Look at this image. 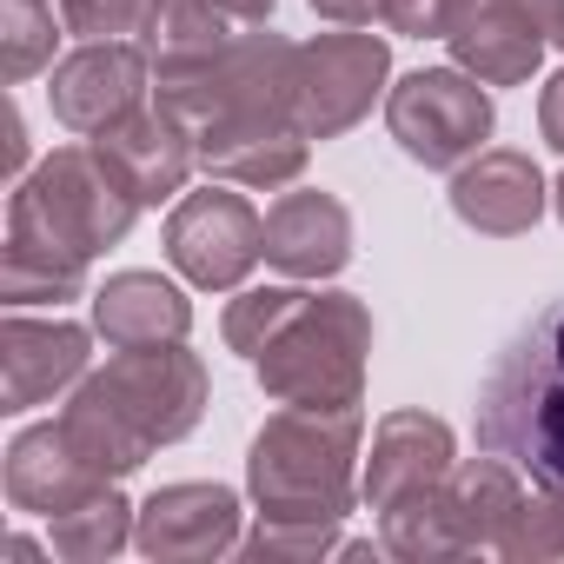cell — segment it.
<instances>
[{
  "label": "cell",
  "instance_id": "1",
  "mask_svg": "<svg viewBox=\"0 0 564 564\" xmlns=\"http://www.w3.org/2000/svg\"><path fill=\"white\" fill-rule=\"evenodd\" d=\"M300 47L279 34H239L186 74H160V107L193 133V153L213 180L232 186H293L313 160V140L293 107Z\"/></svg>",
  "mask_w": 564,
  "mask_h": 564
},
{
  "label": "cell",
  "instance_id": "2",
  "mask_svg": "<svg viewBox=\"0 0 564 564\" xmlns=\"http://www.w3.org/2000/svg\"><path fill=\"white\" fill-rule=\"evenodd\" d=\"M140 219V199L100 166L94 147H61L8 199V252H0V300L61 306L87 293V265L120 246Z\"/></svg>",
  "mask_w": 564,
  "mask_h": 564
},
{
  "label": "cell",
  "instance_id": "3",
  "mask_svg": "<svg viewBox=\"0 0 564 564\" xmlns=\"http://www.w3.org/2000/svg\"><path fill=\"white\" fill-rule=\"evenodd\" d=\"M206 366L180 346H140L87 372L61 412V432L100 478L140 471L160 445H180L206 419Z\"/></svg>",
  "mask_w": 564,
  "mask_h": 564
},
{
  "label": "cell",
  "instance_id": "4",
  "mask_svg": "<svg viewBox=\"0 0 564 564\" xmlns=\"http://www.w3.org/2000/svg\"><path fill=\"white\" fill-rule=\"evenodd\" d=\"M359 405H286L252 432L246 491L259 518H346L359 505Z\"/></svg>",
  "mask_w": 564,
  "mask_h": 564
},
{
  "label": "cell",
  "instance_id": "5",
  "mask_svg": "<svg viewBox=\"0 0 564 564\" xmlns=\"http://www.w3.org/2000/svg\"><path fill=\"white\" fill-rule=\"evenodd\" d=\"M478 445L531 485H564V300L531 313L478 386Z\"/></svg>",
  "mask_w": 564,
  "mask_h": 564
},
{
  "label": "cell",
  "instance_id": "6",
  "mask_svg": "<svg viewBox=\"0 0 564 564\" xmlns=\"http://www.w3.org/2000/svg\"><path fill=\"white\" fill-rule=\"evenodd\" d=\"M372 359V313L352 293H306V306L252 359L272 405H359Z\"/></svg>",
  "mask_w": 564,
  "mask_h": 564
},
{
  "label": "cell",
  "instance_id": "7",
  "mask_svg": "<svg viewBox=\"0 0 564 564\" xmlns=\"http://www.w3.org/2000/svg\"><path fill=\"white\" fill-rule=\"evenodd\" d=\"M491 94L465 67H419L386 94V127L425 173H458L491 140Z\"/></svg>",
  "mask_w": 564,
  "mask_h": 564
},
{
  "label": "cell",
  "instance_id": "8",
  "mask_svg": "<svg viewBox=\"0 0 564 564\" xmlns=\"http://www.w3.org/2000/svg\"><path fill=\"white\" fill-rule=\"evenodd\" d=\"M166 259L199 293H239L246 272L265 259V219L246 193H232V180L180 193L166 213Z\"/></svg>",
  "mask_w": 564,
  "mask_h": 564
},
{
  "label": "cell",
  "instance_id": "9",
  "mask_svg": "<svg viewBox=\"0 0 564 564\" xmlns=\"http://www.w3.org/2000/svg\"><path fill=\"white\" fill-rule=\"evenodd\" d=\"M392 80V47L386 34H366V28H346V34H313L300 41V61H293V107H300V127L306 140H339L352 133L372 100L386 94Z\"/></svg>",
  "mask_w": 564,
  "mask_h": 564
},
{
  "label": "cell",
  "instance_id": "10",
  "mask_svg": "<svg viewBox=\"0 0 564 564\" xmlns=\"http://www.w3.org/2000/svg\"><path fill=\"white\" fill-rule=\"evenodd\" d=\"M147 74H153V54L140 41H87L80 54L54 61L47 107L67 133L94 140L113 120H127L133 107H147Z\"/></svg>",
  "mask_w": 564,
  "mask_h": 564
},
{
  "label": "cell",
  "instance_id": "11",
  "mask_svg": "<svg viewBox=\"0 0 564 564\" xmlns=\"http://www.w3.org/2000/svg\"><path fill=\"white\" fill-rule=\"evenodd\" d=\"M445 47L485 87H524L551 47V0H465Z\"/></svg>",
  "mask_w": 564,
  "mask_h": 564
},
{
  "label": "cell",
  "instance_id": "12",
  "mask_svg": "<svg viewBox=\"0 0 564 564\" xmlns=\"http://www.w3.org/2000/svg\"><path fill=\"white\" fill-rule=\"evenodd\" d=\"M239 498L232 485H206V478H186V485H160L140 518H133V544L153 557V564H206V557H226L239 551Z\"/></svg>",
  "mask_w": 564,
  "mask_h": 564
},
{
  "label": "cell",
  "instance_id": "13",
  "mask_svg": "<svg viewBox=\"0 0 564 564\" xmlns=\"http://www.w3.org/2000/svg\"><path fill=\"white\" fill-rule=\"evenodd\" d=\"M94 333L74 319H28L21 306H8L0 319V412H34L54 392L87 379V352Z\"/></svg>",
  "mask_w": 564,
  "mask_h": 564
},
{
  "label": "cell",
  "instance_id": "14",
  "mask_svg": "<svg viewBox=\"0 0 564 564\" xmlns=\"http://www.w3.org/2000/svg\"><path fill=\"white\" fill-rule=\"evenodd\" d=\"M87 147L100 153V166H107L140 206H160V199L186 193V180H193V166H199L193 133H186L160 100H153V107H133L127 120H113V127L94 133Z\"/></svg>",
  "mask_w": 564,
  "mask_h": 564
},
{
  "label": "cell",
  "instance_id": "15",
  "mask_svg": "<svg viewBox=\"0 0 564 564\" xmlns=\"http://www.w3.org/2000/svg\"><path fill=\"white\" fill-rule=\"evenodd\" d=\"M544 206H551V186H544L538 160L518 153V147H485L452 173V213L485 239L531 232L544 219Z\"/></svg>",
  "mask_w": 564,
  "mask_h": 564
},
{
  "label": "cell",
  "instance_id": "16",
  "mask_svg": "<svg viewBox=\"0 0 564 564\" xmlns=\"http://www.w3.org/2000/svg\"><path fill=\"white\" fill-rule=\"evenodd\" d=\"M452 465H458V438H452L445 419L412 412V405H405V412H386V419L372 425V458H366V471H359V498H366L372 511H392V505L432 491Z\"/></svg>",
  "mask_w": 564,
  "mask_h": 564
},
{
  "label": "cell",
  "instance_id": "17",
  "mask_svg": "<svg viewBox=\"0 0 564 564\" xmlns=\"http://www.w3.org/2000/svg\"><path fill=\"white\" fill-rule=\"evenodd\" d=\"M265 265L286 279H339L352 265V213L339 193L300 186L279 193L265 213Z\"/></svg>",
  "mask_w": 564,
  "mask_h": 564
},
{
  "label": "cell",
  "instance_id": "18",
  "mask_svg": "<svg viewBox=\"0 0 564 564\" xmlns=\"http://www.w3.org/2000/svg\"><path fill=\"white\" fill-rule=\"evenodd\" d=\"M0 485H8V505H14V511H28V518H61V511H74V505H87L94 491L120 485V478H100V471L74 452V438L61 432V419H47V425H28V432L8 445V471H0Z\"/></svg>",
  "mask_w": 564,
  "mask_h": 564
},
{
  "label": "cell",
  "instance_id": "19",
  "mask_svg": "<svg viewBox=\"0 0 564 564\" xmlns=\"http://www.w3.org/2000/svg\"><path fill=\"white\" fill-rule=\"evenodd\" d=\"M94 333L113 352H140V346H180L193 333V300L160 272H113L94 293Z\"/></svg>",
  "mask_w": 564,
  "mask_h": 564
},
{
  "label": "cell",
  "instance_id": "20",
  "mask_svg": "<svg viewBox=\"0 0 564 564\" xmlns=\"http://www.w3.org/2000/svg\"><path fill=\"white\" fill-rule=\"evenodd\" d=\"M518 478L524 471L511 458H498V452L465 458V465L445 471V505H452V518H458V531H465L471 551H498V538L511 531V518L524 505V485Z\"/></svg>",
  "mask_w": 564,
  "mask_h": 564
},
{
  "label": "cell",
  "instance_id": "21",
  "mask_svg": "<svg viewBox=\"0 0 564 564\" xmlns=\"http://www.w3.org/2000/svg\"><path fill=\"white\" fill-rule=\"evenodd\" d=\"M226 8L219 0H153L147 8V28H140V47L153 54V74H186L199 61H213L232 34H226Z\"/></svg>",
  "mask_w": 564,
  "mask_h": 564
},
{
  "label": "cell",
  "instance_id": "22",
  "mask_svg": "<svg viewBox=\"0 0 564 564\" xmlns=\"http://www.w3.org/2000/svg\"><path fill=\"white\" fill-rule=\"evenodd\" d=\"M133 518H140V505H127L120 485H107V491H94L87 505L47 518V531H54V551H61L67 564H107L113 551L133 544Z\"/></svg>",
  "mask_w": 564,
  "mask_h": 564
},
{
  "label": "cell",
  "instance_id": "23",
  "mask_svg": "<svg viewBox=\"0 0 564 564\" xmlns=\"http://www.w3.org/2000/svg\"><path fill=\"white\" fill-rule=\"evenodd\" d=\"M54 47H61L54 0H0V74H8V87L54 67Z\"/></svg>",
  "mask_w": 564,
  "mask_h": 564
},
{
  "label": "cell",
  "instance_id": "24",
  "mask_svg": "<svg viewBox=\"0 0 564 564\" xmlns=\"http://www.w3.org/2000/svg\"><path fill=\"white\" fill-rule=\"evenodd\" d=\"M300 306H306V286H239V300L226 306L219 333H226V346H232L239 359H259V352L272 346V333L286 326Z\"/></svg>",
  "mask_w": 564,
  "mask_h": 564
},
{
  "label": "cell",
  "instance_id": "25",
  "mask_svg": "<svg viewBox=\"0 0 564 564\" xmlns=\"http://www.w3.org/2000/svg\"><path fill=\"white\" fill-rule=\"evenodd\" d=\"M505 564H564V485H538L524 491L511 531L498 538Z\"/></svg>",
  "mask_w": 564,
  "mask_h": 564
},
{
  "label": "cell",
  "instance_id": "26",
  "mask_svg": "<svg viewBox=\"0 0 564 564\" xmlns=\"http://www.w3.org/2000/svg\"><path fill=\"white\" fill-rule=\"evenodd\" d=\"M239 551H246L252 564H279V557H326V551H346V538H339L333 518H259V524L239 538Z\"/></svg>",
  "mask_w": 564,
  "mask_h": 564
},
{
  "label": "cell",
  "instance_id": "27",
  "mask_svg": "<svg viewBox=\"0 0 564 564\" xmlns=\"http://www.w3.org/2000/svg\"><path fill=\"white\" fill-rule=\"evenodd\" d=\"M153 0H61V28L80 41H127L147 28Z\"/></svg>",
  "mask_w": 564,
  "mask_h": 564
},
{
  "label": "cell",
  "instance_id": "28",
  "mask_svg": "<svg viewBox=\"0 0 564 564\" xmlns=\"http://www.w3.org/2000/svg\"><path fill=\"white\" fill-rule=\"evenodd\" d=\"M465 0H386V28L405 41H445Z\"/></svg>",
  "mask_w": 564,
  "mask_h": 564
},
{
  "label": "cell",
  "instance_id": "29",
  "mask_svg": "<svg viewBox=\"0 0 564 564\" xmlns=\"http://www.w3.org/2000/svg\"><path fill=\"white\" fill-rule=\"evenodd\" d=\"M319 21H339V28H372L386 21V0H313Z\"/></svg>",
  "mask_w": 564,
  "mask_h": 564
},
{
  "label": "cell",
  "instance_id": "30",
  "mask_svg": "<svg viewBox=\"0 0 564 564\" xmlns=\"http://www.w3.org/2000/svg\"><path fill=\"white\" fill-rule=\"evenodd\" d=\"M538 133L564 153V74H551L544 94H538Z\"/></svg>",
  "mask_w": 564,
  "mask_h": 564
},
{
  "label": "cell",
  "instance_id": "31",
  "mask_svg": "<svg viewBox=\"0 0 564 564\" xmlns=\"http://www.w3.org/2000/svg\"><path fill=\"white\" fill-rule=\"evenodd\" d=\"M8 180H28V120L8 100Z\"/></svg>",
  "mask_w": 564,
  "mask_h": 564
},
{
  "label": "cell",
  "instance_id": "32",
  "mask_svg": "<svg viewBox=\"0 0 564 564\" xmlns=\"http://www.w3.org/2000/svg\"><path fill=\"white\" fill-rule=\"evenodd\" d=\"M219 8H226L232 21H252V28H265V21H272V8H279V0H219Z\"/></svg>",
  "mask_w": 564,
  "mask_h": 564
},
{
  "label": "cell",
  "instance_id": "33",
  "mask_svg": "<svg viewBox=\"0 0 564 564\" xmlns=\"http://www.w3.org/2000/svg\"><path fill=\"white\" fill-rule=\"evenodd\" d=\"M0 557H8V564H41V544L34 538H8V544H0Z\"/></svg>",
  "mask_w": 564,
  "mask_h": 564
},
{
  "label": "cell",
  "instance_id": "34",
  "mask_svg": "<svg viewBox=\"0 0 564 564\" xmlns=\"http://www.w3.org/2000/svg\"><path fill=\"white\" fill-rule=\"evenodd\" d=\"M551 47H564V0H551Z\"/></svg>",
  "mask_w": 564,
  "mask_h": 564
},
{
  "label": "cell",
  "instance_id": "35",
  "mask_svg": "<svg viewBox=\"0 0 564 564\" xmlns=\"http://www.w3.org/2000/svg\"><path fill=\"white\" fill-rule=\"evenodd\" d=\"M551 206H557V219H564V173H557V186H551Z\"/></svg>",
  "mask_w": 564,
  "mask_h": 564
}]
</instances>
